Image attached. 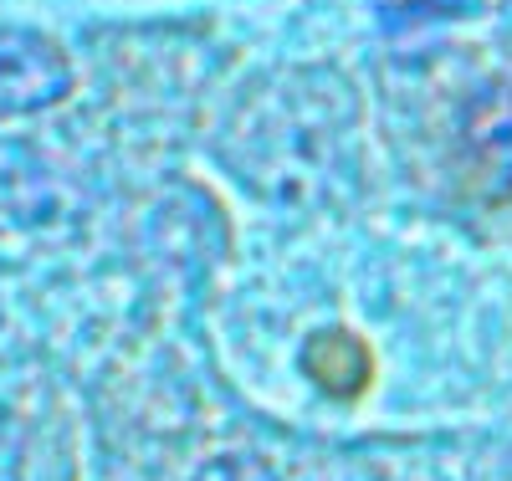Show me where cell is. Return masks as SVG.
I'll return each instance as SVG.
<instances>
[{
  "instance_id": "obj_1",
  "label": "cell",
  "mask_w": 512,
  "mask_h": 481,
  "mask_svg": "<svg viewBox=\"0 0 512 481\" xmlns=\"http://www.w3.org/2000/svg\"><path fill=\"white\" fill-rule=\"evenodd\" d=\"M67 82V62L36 36H0V103H41Z\"/></svg>"
}]
</instances>
